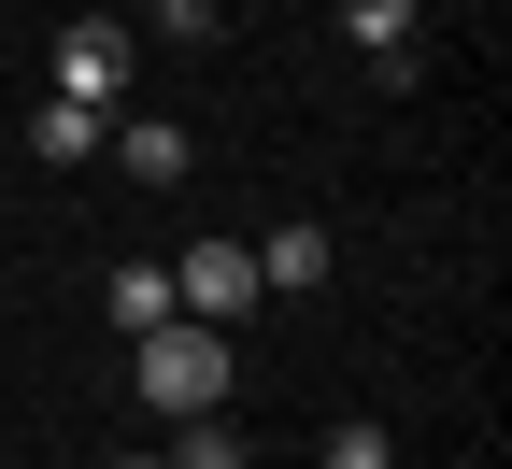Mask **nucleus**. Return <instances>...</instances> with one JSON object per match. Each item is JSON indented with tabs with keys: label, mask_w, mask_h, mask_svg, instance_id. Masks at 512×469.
I'll use <instances>...</instances> for the list:
<instances>
[{
	"label": "nucleus",
	"mask_w": 512,
	"mask_h": 469,
	"mask_svg": "<svg viewBox=\"0 0 512 469\" xmlns=\"http://www.w3.org/2000/svg\"><path fill=\"white\" fill-rule=\"evenodd\" d=\"M100 299H114V327H171V313H185V299H171V256H128Z\"/></svg>",
	"instance_id": "nucleus-8"
},
{
	"label": "nucleus",
	"mask_w": 512,
	"mask_h": 469,
	"mask_svg": "<svg viewBox=\"0 0 512 469\" xmlns=\"http://www.w3.org/2000/svg\"><path fill=\"white\" fill-rule=\"evenodd\" d=\"M57 86L100 100V114H128V86H143V29H128V15H72V29H57Z\"/></svg>",
	"instance_id": "nucleus-2"
},
{
	"label": "nucleus",
	"mask_w": 512,
	"mask_h": 469,
	"mask_svg": "<svg viewBox=\"0 0 512 469\" xmlns=\"http://www.w3.org/2000/svg\"><path fill=\"white\" fill-rule=\"evenodd\" d=\"M313 469H399V441H384V427H328V441H313Z\"/></svg>",
	"instance_id": "nucleus-9"
},
{
	"label": "nucleus",
	"mask_w": 512,
	"mask_h": 469,
	"mask_svg": "<svg viewBox=\"0 0 512 469\" xmlns=\"http://www.w3.org/2000/svg\"><path fill=\"white\" fill-rule=\"evenodd\" d=\"M143 15H157L171 43H214V15H228V0H143Z\"/></svg>",
	"instance_id": "nucleus-11"
},
{
	"label": "nucleus",
	"mask_w": 512,
	"mask_h": 469,
	"mask_svg": "<svg viewBox=\"0 0 512 469\" xmlns=\"http://www.w3.org/2000/svg\"><path fill=\"white\" fill-rule=\"evenodd\" d=\"M100 157H114L128 185H185V171H200V143H185V128H171V114H143V100H128V114H114V143H100Z\"/></svg>",
	"instance_id": "nucleus-5"
},
{
	"label": "nucleus",
	"mask_w": 512,
	"mask_h": 469,
	"mask_svg": "<svg viewBox=\"0 0 512 469\" xmlns=\"http://www.w3.org/2000/svg\"><path fill=\"white\" fill-rule=\"evenodd\" d=\"M328 15H342V43L370 57V72H384V86H399V72H413V15H427V0H328Z\"/></svg>",
	"instance_id": "nucleus-6"
},
{
	"label": "nucleus",
	"mask_w": 512,
	"mask_h": 469,
	"mask_svg": "<svg viewBox=\"0 0 512 469\" xmlns=\"http://www.w3.org/2000/svg\"><path fill=\"white\" fill-rule=\"evenodd\" d=\"M171 299L200 313V327H242L256 313V242H185L171 256Z\"/></svg>",
	"instance_id": "nucleus-3"
},
{
	"label": "nucleus",
	"mask_w": 512,
	"mask_h": 469,
	"mask_svg": "<svg viewBox=\"0 0 512 469\" xmlns=\"http://www.w3.org/2000/svg\"><path fill=\"white\" fill-rule=\"evenodd\" d=\"M171 469H256V455H242V441H228L214 413H185V441H171Z\"/></svg>",
	"instance_id": "nucleus-10"
},
{
	"label": "nucleus",
	"mask_w": 512,
	"mask_h": 469,
	"mask_svg": "<svg viewBox=\"0 0 512 469\" xmlns=\"http://www.w3.org/2000/svg\"><path fill=\"white\" fill-rule=\"evenodd\" d=\"M114 469H171V455H114Z\"/></svg>",
	"instance_id": "nucleus-12"
},
{
	"label": "nucleus",
	"mask_w": 512,
	"mask_h": 469,
	"mask_svg": "<svg viewBox=\"0 0 512 469\" xmlns=\"http://www.w3.org/2000/svg\"><path fill=\"white\" fill-rule=\"evenodd\" d=\"M328 271H342V242L328 228H256V299H328Z\"/></svg>",
	"instance_id": "nucleus-4"
},
{
	"label": "nucleus",
	"mask_w": 512,
	"mask_h": 469,
	"mask_svg": "<svg viewBox=\"0 0 512 469\" xmlns=\"http://www.w3.org/2000/svg\"><path fill=\"white\" fill-rule=\"evenodd\" d=\"M128 384H143V413L185 427V413H228V327L171 313V327H128Z\"/></svg>",
	"instance_id": "nucleus-1"
},
{
	"label": "nucleus",
	"mask_w": 512,
	"mask_h": 469,
	"mask_svg": "<svg viewBox=\"0 0 512 469\" xmlns=\"http://www.w3.org/2000/svg\"><path fill=\"white\" fill-rule=\"evenodd\" d=\"M100 143H114V114H100V100H72V86H43V100H29V157L72 171V157H100Z\"/></svg>",
	"instance_id": "nucleus-7"
}]
</instances>
